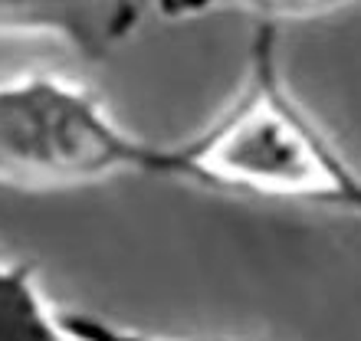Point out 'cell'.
<instances>
[{
    "instance_id": "cell-1",
    "label": "cell",
    "mask_w": 361,
    "mask_h": 341,
    "mask_svg": "<svg viewBox=\"0 0 361 341\" xmlns=\"http://www.w3.org/2000/svg\"><path fill=\"white\" fill-rule=\"evenodd\" d=\"M158 178L348 213L361 204V170L286 82L276 23H257L247 76L227 108L197 135L158 148Z\"/></svg>"
},
{
    "instance_id": "cell-2",
    "label": "cell",
    "mask_w": 361,
    "mask_h": 341,
    "mask_svg": "<svg viewBox=\"0 0 361 341\" xmlns=\"http://www.w3.org/2000/svg\"><path fill=\"white\" fill-rule=\"evenodd\" d=\"M158 148L122 128L86 85L49 73L0 82L4 187L66 190L118 174L158 178Z\"/></svg>"
},
{
    "instance_id": "cell-3",
    "label": "cell",
    "mask_w": 361,
    "mask_h": 341,
    "mask_svg": "<svg viewBox=\"0 0 361 341\" xmlns=\"http://www.w3.org/2000/svg\"><path fill=\"white\" fill-rule=\"evenodd\" d=\"M145 0H0V33H39L105 59L142 23Z\"/></svg>"
},
{
    "instance_id": "cell-4",
    "label": "cell",
    "mask_w": 361,
    "mask_h": 341,
    "mask_svg": "<svg viewBox=\"0 0 361 341\" xmlns=\"http://www.w3.org/2000/svg\"><path fill=\"white\" fill-rule=\"evenodd\" d=\"M79 322L49 309L37 285L33 263H0V341H66L82 338Z\"/></svg>"
},
{
    "instance_id": "cell-5",
    "label": "cell",
    "mask_w": 361,
    "mask_h": 341,
    "mask_svg": "<svg viewBox=\"0 0 361 341\" xmlns=\"http://www.w3.org/2000/svg\"><path fill=\"white\" fill-rule=\"evenodd\" d=\"M358 0H154V7L164 20H194L220 13V10H247L259 23L276 20H312L335 13L342 7H352Z\"/></svg>"
},
{
    "instance_id": "cell-6",
    "label": "cell",
    "mask_w": 361,
    "mask_h": 341,
    "mask_svg": "<svg viewBox=\"0 0 361 341\" xmlns=\"http://www.w3.org/2000/svg\"><path fill=\"white\" fill-rule=\"evenodd\" d=\"M355 217H361V204H358V210H355Z\"/></svg>"
}]
</instances>
